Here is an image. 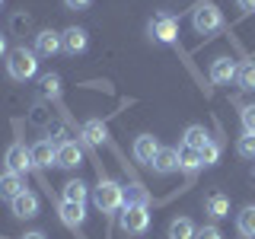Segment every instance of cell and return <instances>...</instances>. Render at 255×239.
<instances>
[{
  "instance_id": "cell-1",
  "label": "cell",
  "mask_w": 255,
  "mask_h": 239,
  "mask_svg": "<svg viewBox=\"0 0 255 239\" xmlns=\"http://www.w3.org/2000/svg\"><path fill=\"white\" fill-rule=\"evenodd\" d=\"M6 74L13 80H29L38 74V54L29 51V48H13L10 54H6Z\"/></svg>"
},
{
  "instance_id": "cell-2",
  "label": "cell",
  "mask_w": 255,
  "mask_h": 239,
  "mask_svg": "<svg viewBox=\"0 0 255 239\" xmlns=\"http://www.w3.org/2000/svg\"><path fill=\"white\" fill-rule=\"evenodd\" d=\"M93 204L99 207L102 214L122 211V207H125V188L118 185V182H112V179H102L99 185L93 188Z\"/></svg>"
},
{
  "instance_id": "cell-3",
  "label": "cell",
  "mask_w": 255,
  "mask_h": 239,
  "mask_svg": "<svg viewBox=\"0 0 255 239\" xmlns=\"http://www.w3.org/2000/svg\"><path fill=\"white\" fill-rule=\"evenodd\" d=\"M191 26H195L198 35H214V32L223 29V13L217 3H211V0H204V3L195 6V13H191Z\"/></svg>"
},
{
  "instance_id": "cell-4",
  "label": "cell",
  "mask_w": 255,
  "mask_h": 239,
  "mask_svg": "<svg viewBox=\"0 0 255 239\" xmlns=\"http://www.w3.org/2000/svg\"><path fill=\"white\" fill-rule=\"evenodd\" d=\"M118 227L131 236H143L150 230V207L143 204H125L122 214H118Z\"/></svg>"
},
{
  "instance_id": "cell-5",
  "label": "cell",
  "mask_w": 255,
  "mask_h": 239,
  "mask_svg": "<svg viewBox=\"0 0 255 239\" xmlns=\"http://www.w3.org/2000/svg\"><path fill=\"white\" fill-rule=\"evenodd\" d=\"M147 29H150V35H153L156 42H163V45H172L175 38H179V19H175V16H169V13L153 16Z\"/></svg>"
},
{
  "instance_id": "cell-6",
  "label": "cell",
  "mask_w": 255,
  "mask_h": 239,
  "mask_svg": "<svg viewBox=\"0 0 255 239\" xmlns=\"http://www.w3.org/2000/svg\"><path fill=\"white\" fill-rule=\"evenodd\" d=\"M3 163H6V169L10 172H19V175H26L32 166V153L26 150V143H13L10 150H6V156H3Z\"/></svg>"
},
{
  "instance_id": "cell-7",
  "label": "cell",
  "mask_w": 255,
  "mask_h": 239,
  "mask_svg": "<svg viewBox=\"0 0 255 239\" xmlns=\"http://www.w3.org/2000/svg\"><path fill=\"white\" fill-rule=\"evenodd\" d=\"M236 74H239L236 61H233V58H227V54H220V58H214V61H211V80H214L217 86L233 83Z\"/></svg>"
},
{
  "instance_id": "cell-8",
  "label": "cell",
  "mask_w": 255,
  "mask_h": 239,
  "mask_svg": "<svg viewBox=\"0 0 255 239\" xmlns=\"http://www.w3.org/2000/svg\"><path fill=\"white\" fill-rule=\"evenodd\" d=\"M64 48V38H61V32H54V29H42L35 35V54L38 58H54Z\"/></svg>"
},
{
  "instance_id": "cell-9",
  "label": "cell",
  "mask_w": 255,
  "mask_h": 239,
  "mask_svg": "<svg viewBox=\"0 0 255 239\" xmlns=\"http://www.w3.org/2000/svg\"><path fill=\"white\" fill-rule=\"evenodd\" d=\"M83 163V150L77 147V140H61L58 143V156H54V166L61 169H77Z\"/></svg>"
},
{
  "instance_id": "cell-10",
  "label": "cell",
  "mask_w": 255,
  "mask_h": 239,
  "mask_svg": "<svg viewBox=\"0 0 255 239\" xmlns=\"http://www.w3.org/2000/svg\"><path fill=\"white\" fill-rule=\"evenodd\" d=\"M10 207H13V214L19 220H32V217H38V207H42V204H38V195H32V191L26 188L22 195H16L10 201Z\"/></svg>"
},
{
  "instance_id": "cell-11",
  "label": "cell",
  "mask_w": 255,
  "mask_h": 239,
  "mask_svg": "<svg viewBox=\"0 0 255 239\" xmlns=\"http://www.w3.org/2000/svg\"><path fill=\"white\" fill-rule=\"evenodd\" d=\"M156 153H159V140L153 137V134H140V137L134 140V159H137V163L153 166Z\"/></svg>"
},
{
  "instance_id": "cell-12",
  "label": "cell",
  "mask_w": 255,
  "mask_h": 239,
  "mask_svg": "<svg viewBox=\"0 0 255 239\" xmlns=\"http://www.w3.org/2000/svg\"><path fill=\"white\" fill-rule=\"evenodd\" d=\"M204 214L211 220H223V217H230V198L227 195H220V191H211V195L204 198Z\"/></svg>"
},
{
  "instance_id": "cell-13",
  "label": "cell",
  "mask_w": 255,
  "mask_h": 239,
  "mask_svg": "<svg viewBox=\"0 0 255 239\" xmlns=\"http://www.w3.org/2000/svg\"><path fill=\"white\" fill-rule=\"evenodd\" d=\"M61 38H64V51H67V54H80V51H86V45H90V38H86V29H80V26L64 29Z\"/></svg>"
},
{
  "instance_id": "cell-14",
  "label": "cell",
  "mask_w": 255,
  "mask_h": 239,
  "mask_svg": "<svg viewBox=\"0 0 255 239\" xmlns=\"http://www.w3.org/2000/svg\"><path fill=\"white\" fill-rule=\"evenodd\" d=\"M26 191V182H22L19 172H0V198H6V201H13L16 195H22Z\"/></svg>"
},
{
  "instance_id": "cell-15",
  "label": "cell",
  "mask_w": 255,
  "mask_h": 239,
  "mask_svg": "<svg viewBox=\"0 0 255 239\" xmlns=\"http://www.w3.org/2000/svg\"><path fill=\"white\" fill-rule=\"evenodd\" d=\"M175 169H179V150H175V147H159V153L153 159V172L169 175Z\"/></svg>"
},
{
  "instance_id": "cell-16",
  "label": "cell",
  "mask_w": 255,
  "mask_h": 239,
  "mask_svg": "<svg viewBox=\"0 0 255 239\" xmlns=\"http://www.w3.org/2000/svg\"><path fill=\"white\" fill-rule=\"evenodd\" d=\"M29 153H32V163L35 166H54V156H58V143H51V140H38L35 147H29Z\"/></svg>"
},
{
  "instance_id": "cell-17",
  "label": "cell",
  "mask_w": 255,
  "mask_h": 239,
  "mask_svg": "<svg viewBox=\"0 0 255 239\" xmlns=\"http://www.w3.org/2000/svg\"><path fill=\"white\" fill-rule=\"evenodd\" d=\"M58 211H61V220L67 223V227H83V220H86V204H74V201H61L58 204Z\"/></svg>"
},
{
  "instance_id": "cell-18",
  "label": "cell",
  "mask_w": 255,
  "mask_h": 239,
  "mask_svg": "<svg viewBox=\"0 0 255 239\" xmlns=\"http://www.w3.org/2000/svg\"><path fill=\"white\" fill-rule=\"evenodd\" d=\"M83 137L93 143V147H102V143L109 140V127L106 121H99V118H90V121L83 124Z\"/></svg>"
},
{
  "instance_id": "cell-19",
  "label": "cell",
  "mask_w": 255,
  "mask_h": 239,
  "mask_svg": "<svg viewBox=\"0 0 255 239\" xmlns=\"http://www.w3.org/2000/svg\"><path fill=\"white\" fill-rule=\"evenodd\" d=\"M236 230L246 239H255V204H246L243 211L236 214Z\"/></svg>"
},
{
  "instance_id": "cell-20",
  "label": "cell",
  "mask_w": 255,
  "mask_h": 239,
  "mask_svg": "<svg viewBox=\"0 0 255 239\" xmlns=\"http://www.w3.org/2000/svg\"><path fill=\"white\" fill-rule=\"evenodd\" d=\"M179 169L182 172H198L201 169V150H191L182 143V150H179Z\"/></svg>"
},
{
  "instance_id": "cell-21",
  "label": "cell",
  "mask_w": 255,
  "mask_h": 239,
  "mask_svg": "<svg viewBox=\"0 0 255 239\" xmlns=\"http://www.w3.org/2000/svg\"><path fill=\"white\" fill-rule=\"evenodd\" d=\"M195 236H198V230L188 217H175L169 223V239H195Z\"/></svg>"
},
{
  "instance_id": "cell-22",
  "label": "cell",
  "mask_w": 255,
  "mask_h": 239,
  "mask_svg": "<svg viewBox=\"0 0 255 239\" xmlns=\"http://www.w3.org/2000/svg\"><path fill=\"white\" fill-rule=\"evenodd\" d=\"M86 198H90V188L83 185L80 179H70L67 185H64V201H74V204H86Z\"/></svg>"
},
{
  "instance_id": "cell-23",
  "label": "cell",
  "mask_w": 255,
  "mask_h": 239,
  "mask_svg": "<svg viewBox=\"0 0 255 239\" xmlns=\"http://www.w3.org/2000/svg\"><path fill=\"white\" fill-rule=\"evenodd\" d=\"M207 140H211V134L204 131V124H191L185 131V147H191V150H204Z\"/></svg>"
},
{
  "instance_id": "cell-24",
  "label": "cell",
  "mask_w": 255,
  "mask_h": 239,
  "mask_svg": "<svg viewBox=\"0 0 255 239\" xmlns=\"http://www.w3.org/2000/svg\"><path fill=\"white\" fill-rule=\"evenodd\" d=\"M236 80H239V86H243L246 93H252L255 90V61H243V64H239Z\"/></svg>"
},
{
  "instance_id": "cell-25",
  "label": "cell",
  "mask_w": 255,
  "mask_h": 239,
  "mask_svg": "<svg viewBox=\"0 0 255 239\" xmlns=\"http://www.w3.org/2000/svg\"><path fill=\"white\" fill-rule=\"evenodd\" d=\"M125 204H143V207H150V191L143 188L140 182H134V185L125 191Z\"/></svg>"
},
{
  "instance_id": "cell-26",
  "label": "cell",
  "mask_w": 255,
  "mask_h": 239,
  "mask_svg": "<svg viewBox=\"0 0 255 239\" xmlns=\"http://www.w3.org/2000/svg\"><path fill=\"white\" fill-rule=\"evenodd\" d=\"M220 153H223V147H220V140H207L204 143V150H201V166H214V163H220Z\"/></svg>"
},
{
  "instance_id": "cell-27",
  "label": "cell",
  "mask_w": 255,
  "mask_h": 239,
  "mask_svg": "<svg viewBox=\"0 0 255 239\" xmlns=\"http://www.w3.org/2000/svg\"><path fill=\"white\" fill-rule=\"evenodd\" d=\"M236 153L246 159H255V131H243V137L236 140Z\"/></svg>"
},
{
  "instance_id": "cell-28",
  "label": "cell",
  "mask_w": 255,
  "mask_h": 239,
  "mask_svg": "<svg viewBox=\"0 0 255 239\" xmlns=\"http://www.w3.org/2000/svg\"><path fill=\"white\" fill-rule=\"evenodd\" d=\"M10 26H13L16 35H26V32L32 29V16H29V13H16L13 19H10Z\"/></svg>"
},
{
  "instance_id": "cell-29",
  "label": "cell",
  "mask_w": 255,
  "mask_h": 239,
  "mask_svg": "<svg viewBox=\"0 0 255 239\" xmlns=\"http://www.w3.org/2000/svg\"><path fill=\"white\" fill-rule=\"evenodd\" d=\"M42 93H45V96H58V93H61V80L54 77V74H45V77H42Z\"/></svg>"
},
{
  "instance_id": "cell-30",
  "label": "cell",
  "mask_w": 255,
  "mask_h": 239,
  "mask_svg": "<svg viewBox=\"0 0 255 239\" xmlns=\"http://www.w3.org/2000/svg\"><path fill=\"white\" fill-rule=\"evenodd\" d=\"M239 118H243L246 131H255V106H243L239 109Z\"/></svg>"
},
{
  "instance_id": "cell-31",
  "label": "cell",
  "mask_w": 255,
  "mask_h": 239,
  "mask_svg": "<svg viewBox=\"0 0 255 239\" xmlns=\"http://www.w3.org/2000/svg\"><path fill=\"white\" fill-rule=\"evenodd\" d=\"M195 239H223V233H220V227L207 223V227H201V230H198V236H195Z\"/></svg>"
},
{
  "instance_id": "cell-32",
  "label": "cell",
  "mask_w": 255,
  "mask_h": 239,
  "mask_svg": "<svg viewBox=\"0 0 255 239\" xmlns=\"http://www.w3.org/2000/svg\"><path fill=\"white\" fill-rule=\"evenodd\" d=\"M48 121H51V118H48V112H45L42 106L32 109V124H48Z\"/></svg>"
},
{
  "instance_id": "cell-33",
  "label": "cell",
  "mask_w": 255,
  "mask_h": 239,
  "mask_svg": "<svg viewBox=\"0 0 255 239\" xmlns=\"http://www.w3.org/2000/svg\"><path fill=\"white\" fill-rule=\"evenodd\" d=\"M90 3H93V0H64V6H67V10H86Z\"/></svg>"
},
{
  "instance_id": "cell-34",
  "label": "cell",
  "mask_w": 255,
  "mask_h": 239,
  "mask_svg": "<svg viewBox=\"0 0 255 239\" xmlns=\"http://www.w3.org/2000/svg\"><path fill=\"white\" fill-rule=\"evenodd\" d=\"M236 3H239V10H246V13L255 10V0H236Z\"/></svg>"
},
{
  "instance_id": "cell-35",
  "label": "cell",
  "mask_w": 255,
  "mask_h": 239,
  "mask_svg": "<svg viewBox=\"0 0 255 239\" xmlns=\"http://www.w3.org/2000/svg\"><path fill=\"white\" fill-rule=\"evenodd\" d=\"M3 54H10V51H6V35L0 32V58H3Z\"/></svg>"
},
{
  "instance_id": "cell-36",
  "label": "cell",
  "mask_w": 255,
  "mask_h": 239,
  "mask_svg": "<svg viewBox=\"0 0 255 239\" xmlns=\"http://www.w3.org/2000/svg\"><path fill=\"white\" fill-rule=\"evenodd\" d=\"M19 239H45V233H38V230H32V233H26V236H19Z\"/></svg>"
},
{
  "instance_id": "cell-37",
  "label": "cell",
  "mask_w": 255,
  "mask_h": 239,
  "mask_svg": "<svg viewBox=\"0 0 255 239\" xmlns=\"http://www.w3.org/2000/svg\"><path fill=\"white\" fill-rule=\"evenodd\" d=\"M0 6H3V0H0Z\"/></svg>"
}]
</instances>
